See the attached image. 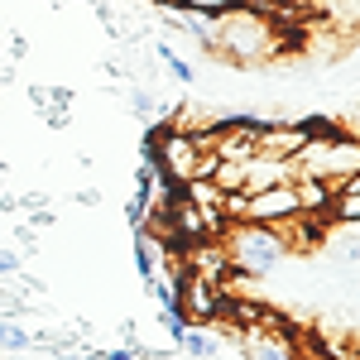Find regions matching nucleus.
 I'll return each mask as SVG.
<instances>
[{"mask_svg": "<svg viewBox=\"0 0 360 360\" xmlns=\"http://www.w3.org/2000/svg\"><path fill=\"white\" fill-rule=\"evenodd\" d=\"M274 53V25L250 10V5H231L221 15H212V53L217 63H264Z\"/></svg>", "mask_w": 360, "mask_h": 360, "instance_id": "1", "label": "nucleus"}, {"mask_svg": "<svg viewBox=\"0 0 360 360\" xmlns=\"http://www.w3.org/2000/svg\"><path fill=\"white\" fill-rule=\"evenodd\" d=\"M293 164V183L307 178V183H327V188H341L346 178L360 173V144L356 135L341 139H303V149L288 159Z\"/></svg>", "mask_w": 360, "mask_h": 360, "instance_id": "2", "label": "nucleus"}, {"mask_svg": "<svg viewBox=\"0 0 360 360\" xmlns=\"http://www.w3.org/2000/svg\"><path fill=\"white\" fill-rule=\"evenodd\" d=\"M221 250H226V264H231V274H240V278L269 274V269H278V264H283V255H288L274 226H255V221L226 226Z\"/></svg>", "mask_w": 360, "mask_h": 360, "instance_id": "3", "label": "nucleus"}, {"mask_svg": "<svg viewBox=\"0 0 360 360\" xmlns=\"http://www.w3.org/2000/svg\"><path fill=\"white\" fill-rule=\"evenodd\" d=\"M154 168L173 178V188H188L212 173V149L202 135H183L173 125H159L154 130Z\"/></svg>", "mask_w": 360, "mask_h": 360, "instance_id": "4", "label": "nucleus"}, {"mask_svg": "<svg viewBox=\"0 0 360 360\" xmlns=\"http://www.w3.org/2000/svg\"><path fill=\"white\" fill-rule=\"evenodd\" d=\"M303 217V202H298V188L293 183H278V188H264V193H250L245 197V217L240 221H255V226H283Z\"/></svg>", "mask_w": 360, "mask_h": 360, "instance_id": "5", "label": "nucleus"}, {"mask_svg": "<svg viewBox=\"0 0 360 360\" xmlns=\"http://www.w3.org/2000/svg\"><path fill=\"white\" fill-rule=\"evenodd\" d=\"M245 360H298V341L288 332H269V327H250L236 336Z\"/></svg>", "mask_w": 360, "mask_h": 360, "instance_id": "6", "label": "nucleus"}, {"mask_svg": "<svg viewBox=\"0 0 360 360\" xmlns=\"http://www.w3.org/2000/svg\"><path fill=\"white\" fill-rule=\"evenodd\" d=\"M29 101H34V111L44 115L49 125H63L68 106H72V91L68 86H29Z\"/></svg>", "mask_w": 360, "mask_h": 360, "instance_id": "7", "label": "nucleus"}, {"mask_svg": "<svg viewBox=\"0 0 360 360\" xmlns=\"http://www.w3.org/2000/svg\"><path fill=\"white\" fill-rule=\"evenodd\" d=\"M178 351H183L188 360H212L217 351H221V341L207 332V327H188V332H183V341H178Z\"/></svg>", "mask_w": 360, "mask_h": 360, "instance_id": "8", "label": "nucleus"}, {"mask_svg": "<svg viewBox=\"0 0 360 360\" xmlns=\"http://www.w3.org/2000/svg\"><path fill=\"white\" fill-rule=\"evenodd\" d=\"M29 341H34V332H29L25 322L0 317V351H29Z\"/></svg>", "mask_w": 360, "mask_h": 360, "instance_id": "9", "label": "nucleus"}, {"mask_svg": "<svg viewBox=\"0 0 360 360\" xmlns=\"http://www.w3.org/2000/svg\"><path fill=\"white\" fill-rule=\"evenodd\" d=\"M135 269H139V278H144V283L159 274V250H154V240H149V236H135Z\"/></svg>", "mask_w": 360, "mask_h": 360, "instance_id": "10", "label": "nucleus"}, {"mask_svg": "<svg viewBox=\"0 0 360 360\" xmlns=\"http://www.w3.org/2000/svg\"><path fill=\"white\" fill-rule=\"evenodd\" d=\"M125 101H130V111H135L139 120L159 115V96H154V86H130V91H125Z\"/></svg>", "mask_w": 360, "mask_h": 360, "instance_id": "11", "label": "nucleus"}, {"mask_svg": "<svg viewBox=\"0 0 360 360\" xmlns=\"http://www.w3.org/2000/svg\"><path fill=\"white\" fill-rule=\"evenodd\" d=\"M154 53L164 58V68H168V72H173V77H178V82H183V86H188V82H193V77H197V68H193V63H183V58L173 53V44H159Z\"/></svg>", "mask_w": 360, "mask_h": 360, "instance_id": "12", "label": "nucleus"}, {"mask_svg": "<svg viewBox=\"0 0 360 360\" xmlns=\"http://www.w3.org/2000/svg\"><path fill=\"white\" fill-rule=\"evenodd\" d=\"M168 5H178V10H193V15H221V10L240 5V0H168Z\"/></svg>", "mask_w": 360, "mask_h": 360, "instance_id": "13", "label": "nucleus"}, {"mask_svg": "<svg viewBox=\"0 0 360 360\" xmlns=\"http://www.w3.org/2000/svg\"><path fill=\"white\" fill-rule=\"evenodd\" d=\"M29 303H34L29 293H15V288H5V283H0V317H20Z\"/></svg>", "mask_w": 360, "mask_h": 360, "instance_id": "14", "label": "nucleus"}, {"mask_svg": "<svg viewBox=\"0 0 360 360\" xmlns=\"http://www.w3.org/2000/svg\"><path fill=\"white\" fill-rule=\"evenodd\" d=\"M125 221L135 226V236H144V202H139V197H130V202H125Z\"/></svg>", "mask_w": 360, "mask_h": 360, "instance_id": "15", "label": "nucleus"}, {"mask_svg": "<svg viewBox=\"0 0 360 360\" xmlns=\"http://www.w3.org/2000/svg\"><path fill=\"white\" fill-rule=\"evenodd\" d=\"M15 274H20V255L10 245H0V278H15Z\"/></svg>", "mask_w": 360, "mask_h": 360, "instance_id": "16", "label": "nucleus"}, {"mask_svg": "<svg viewBox=\"0 0 360 360\" xmlns=\"http://www.w3.org/2000/svg\"><path fill=\"white\" fill-rule=\"evenodd\" d=\"M91 360H139L130 346H115V351H101V356H91Z\"/></svg>", "mask_w": 360, "mask_h": 360, "instance_id": "17", "label": "nucleus"}, {"mask_svg": "<svg viewBox=\"0 0 360 360\" xmlns=\"http://www.w3.org/2000/svg\"><path fill=\"white\" fill-rule=\"evenodd\" d=\"M77 202H82V207H96V202H101V193H96V188H82V193H77Z\"/></svg>", "mask_w": 360, "mask_h": 360, "instance_id": "18", "label": "nucleus"}, {"mask_svg": "<svg viewBox=\"0 0 360 360\" xmlns=\"http://www.w3.org/2000/svg\"><path fill=\"white\" fill-rule=\"evenodd\" d=\"M58 360H91V356H77V351H58Z\"/></svg>", "mask_w": 360, "mask_h": 360, "instance_id": "19", "label": "nucleus"}, {"mask_svg": "<svg viewBox=\"0 0 360 360\" xmlns=\"http://www.w3.org/2000/svg\"><path fill=\"white\" fill-rule=\"evenodd\" d=\"M212 360H217V356H212Z\"/></svg>", "mask_w": 360, "mask_h": 360, "instance_id": "20", "label": "nucleus"}]
</instances>
